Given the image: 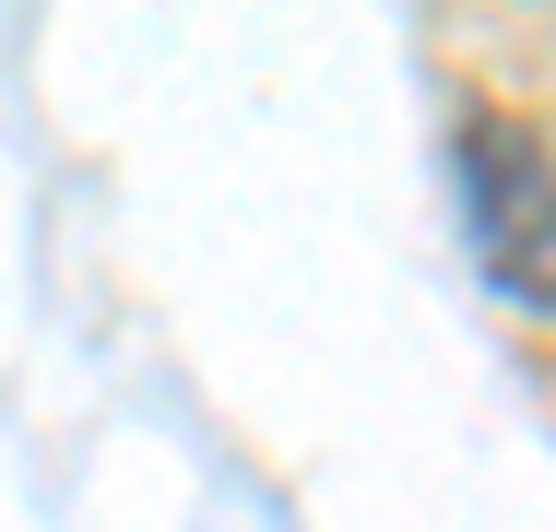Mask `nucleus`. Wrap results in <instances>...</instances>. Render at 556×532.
I'll return each mask as SVG.
<instances>
[{
	"label": "nucleus",
	"mask_w": 556,
	"mask_h": 532,
	"mask_svg": "<svg viewBox=\"0 0 556 532\" xmlns=\"http://www.w3.org/2000/svg\"><path fill=\"white\" fill-rule=\"evenodd\" d=\"M462 190H473V237H485V273L509 284V308L556 319V166H545V142L473 118L462 130Z\"/></svg>",
	"instance_id": "obj_1"
}]
</instances>
